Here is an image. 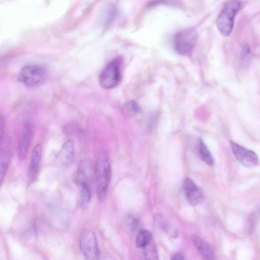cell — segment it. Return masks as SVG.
Here are the masks:
<instances>
[{"instance_id": "obj_8", "label": "cell", "mask_w": 260, "mask_h": 260, "mask_svg": "<svg viewBox=\"0 0 260 260\" xmlns=\"http://www.w3.org/2000/svg\"><path fill=\"white\" fill-rule=\"evenodd\" d=\"M33 137V128L29 122H25L22 128L17 147V154L20 160L25 158Z\"/></svg>"}, {"instance_id": "obj_16", "label": "cell", "mask_w": 260, "mask_h": 260, "mask_svg": "<svg viewBox=\"0 0 260 260\" xmlns=\"http://www.w3.org/2000/svg\"><path fill=\"white\" fill-rule=\"evenodd\" d=\"M81 204L83 208H87L90 202L91 192L87 182H83L79 185Z\"/></svg>"}, {"instance_id": "obj_21", "label": "cell", "mask_w": 260, "mask_h": 260, "mask_svg": "<svg viewBox=\"0 0 260 260\" xmlns=\"http://www.w3.org/2000/svg\"><path fill=\"white\" fill-rule=\"evenodd\" d=\"M5 133V121L3 117L0 115V146L2 145Z\"/></svg>"}, {"instance_id": "obj_20", "label": "cell", "mask_w": 260, "mask_h": 260, "mask_svg": "<svg viewBox=\"0 0 260 260\" xmlns=\"http://www.w3.org/2000/svg\"><path fill=\"white\" fill-rule=\"evenodd\" d=\"M251 57L250 48L247 44L243 45L241 51V58L243 61L247 62Z\"/></svg>"}, {"instance_id": "obj_11", "label": "cell", "mask_w": 260, "mask_h": 260, "mask_svg": "<svg viewBox=\"0 0 260 260\" xmlns=\"http://www.w3.org/2000/svg\"><path fill=\"white\" fill-rule=\"evenodd\" d=\"M75 152L74 142L67 141L62 146L55 157L56 163L59 166H67L72 161Z\"/></svg>"}, {"instance_id": "obj_4", "label": "cell", "mask_w": 260, "mask_h": 260, "mask_svg": "<svg viewBox=\"0 0 260 260\" xmlns=\"http://www.w3.org/2000/svg\"><path fill=\"white\" fill-rule=\"evenodd\" d=\"M121 78V60L117 57L111 60L101 72L99 82L103 88L110 89L119 84Z\"/></svg>"}, {"instance_id": "obj_10", "label": "cell", "mask_w": 260, "mask_h": 260, "mask_svg": "<svg viewBox=\"0 0 260 260\" xmlns=\"http://www.w3.org/2000/svg\"><path fill=\"white\" fill-rule=\"evenodd\" d=\"M42 155V146L40 144L36 145L31 153L28 170V178L29 183L35 181L38 175Z\"/></svg>"}, {"instance_id": "obj_9", "label": "cell", "mask_w": 260, "mask_h": 260, "mask_svg": "<svg viewBox=\"0 0 260 260\" xmlns=\"http://www.w3.org/2000/svg\"><path fill=\"white\" fill-rule=\"evenodd\" d=\"M183 190L185 198L190 205L196 206L203 201V191L191 179L185 178L183 183Z\"/></svg>"}, {"instance_id": "obj_5", "label": "cell", "mask_w": 260, "mask_h": 260, "mask_svg": "<svg viewBox=\"0 0 260 260\" xmlns=\"http://www.w3.org/2000/svg\"><path fill=\"white\" fill-rule=\"evenodd\" d=\"M198 38V35L194 29L182 30L175 35L174 45L176 51L180 54H189L193 49Z\"/></svg>"}, {"instance_id": "obj_17", "label": "cell", "mask_w": 260, "mask_h": 260, "mask_svg": "<svg viewBox=\"0 0 260 260\" xmlns=\"http://www.w3.org/2000/svg\"><path fill=\"white\" fill-rule=\"evenodd\" d=\"M143 249L145 260H159L157 248L153 240Z\"/></svg>"}, {"instance_id": "obj_13", "label": "cell", "mask_w": 260, "mask_h": 260, "mask_svg": "<svg viewBox=\"0 0 260 260\" xmlns=\"http://www.w3.org/2000/svg\"><path fill=\"white\" fill-rule=\"evenodd\" d=\"M197 147L200 158L207 165L213 166L214 164L213 156L204 141L200 138L198 139Z\"/></svg>"}, {"instance_id": "obj_14", "label": "cell", "mask_w": 260, "mask_h": 260, "mask_svg": "<svg viewBox=\"0 0 260 260\" xmlns=\"http://www.w3.org/2000/svg\"><path fill=\"white\" fill-rule=\"evenodd\" d=\"M11 158V152L8 149H3L0 152V187L2 185Z\"/></svg>"}, {"instance_id": "obj_7", "label": "cell", "mask_w": 260, "mask_h": 260, "mask_svg": "<svg viewBox=\"0 0 260 260\" xmlns=\"http://www.w3.org/2000/svg\"><path fill=\"white\" fill-rule=\"evenodd\" d=\"M230 146L235 157L243 166L253 168L258 165V156L254 151L233 141H230Z\"/></svg>"}, {"instance_id": "obj_18", "label": "cell", "mask_w": 260, "mask_h": 260, "mask_svg": "<svg viewBox=\"0 0 260 260\" xmlns=\"http://www.w3.org/2000/svg\"><path fill=\"white\" fill-rule=\"evenodd\" d=\"M140 111L138 104L135 101H131L127 102L123 108L124 114L128 117L136 115Z\"/></svg>"}, {"instance_id": "obj_22", "label": "cell", "mask_w": 260, "mask_h": 260, "mask_svg": "<svg viewBox=\"0 0 260 260\" xmlns=\"http://www.w3.org/2000/svg\"><path fill=\"white\" fill-rule=\"evenodd\" d=\"M171 260H184V257L182 253H177L172 257Z\"/></svg>"}, {"instance_id": "obj_2", "label": "cell", "mask_w": 260, "mask_h": 260, "mask_svg": "<svg viewBox=\"0 0 260 260\" xmlns=\"http://www.w3.org/2000/svg\"><path fill=\"white\" fill-rule=\"evenodd\" d=\"M240 8V4L237 1L226 2L216 19V26L219 31L224 36L231 33L234 19Z\"/></svg>"}, {"instance_id": "obj_15", "label": "cell", "mask_w": 260, "mask_h": 260, "mask_svg": "<svg viewBox=\"0 0 260 260\" xmlns=\"http://www.w3.org/2000/svg\"><path fill=\"white\" fill-rule=\"evenodd\" d=\"M152 240L151 232L142 229L138 232L136 238V245L138 248H144Z\"/></svg>"}, {"instance_id": "obj_12", "label": "cell", "mask_w": 260, "mask_h": 260, "mask_svg": "<svg viewBox=\"0 0 260 260\" xmlns=\"http://www.w3.org/2000/svg\"><path fill=\"white\" fill-rule=\"evenodd\" d=\"M191 241L205 260H216L212 248L203 239L194 235L191 237Z\"/></svg>"}, {"instance_id": "obj_6", "label": "cell", "mask_w": 260, "mask_h": 260, "mask_svg": "<svg viewBox=\"0 0 260 260\" xmlns=\"http://www.w3.org/2000/svg\"><path fill=\"white\" fill-rule=\"evenodd\" d=\"M80 246L86 260H99V250L96 237L92 231L87 230L82 233Z\"/></svg>"}, {"instance_id": "obj_3", "label": "cell", "mask_w": 260, "mask_h": 260, "mask_svg": "<svg viewBox=\"0 0 260 260\" xmlns=\"http://www.w3.org/2000/svg\"><path fill=\"white\" fill-rule=\"evenodd\" d=\"M47 76L46 68L39 64H29L24 66L18 75V81L28 87L42 84Z\"/></svg>"}, {"instance_id": "obj_19", "label": "cell", "mask_w": 260, "mask_h": 260, "mask_svg": "<svg viewBox=\"0 0 260 260\" xmlns=\"http://www.w3.org/2000/svg\"><path fill=\"white\" fill-rule=\"evenodd\" d=\"M138 219L132 214H128L125 218V224L129 229H135L138 225Z\"/></svg>"}, {"instance_id": "obj_1", "label": "cell", "mask_w": 260, "mask_h": 260, "mask_svg": "<svg viewBox=\"0 0 260 260\" xmlns=\"http://www.w3.org/2000/svg\"><path fill=\"white\" fill-rule=\"evenodd\" d=\"M111 177V168L107 152L101 151L98 154L95 167V181L96 193L100 202L107 196Z\"/></svg>"}]
</instances>
